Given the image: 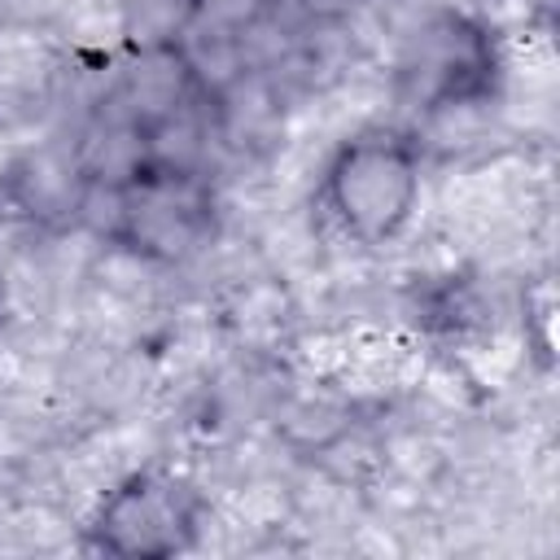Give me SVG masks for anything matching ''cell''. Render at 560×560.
<instances>
[{
  "mask_svg": "<svg viewBox=\"0 0 560 560\" xmlns=\"http://www.w3.org/2000/svg\"><path fill=\"white\" fill-rule=\"evenodd\" d=\"M324 201L359 245H385L416 214L420 153L394 131L354 136L324 171Z\"/></svg>",
  "mask_w": 560,
  "mask_h": 560,
  "instance_id": "6da1fadb",
  "label": "cell"
},
{
  "mask_svg": "<svg viewBox=\"0 0 560 560\" xmlns=\"http://www.w3.org/2000/svg\"><path fill=\"white\" fill-rule=\"evenodd\" d=\"M201 521V499L192 486L166 472H131L122 477L96 508L88 534L101 551L122 560H166L192 547Z\"/></svg>",
  "mask_w": 560,
  "mask_h": 560,
  "instance_id": "7a4b0ae2",
  "label": "cell"
},
{
  "mask_svg": "<svg viewBox=\"0 0 560 560\" xmlns=\"http://www.w3.org/2000/svg\"><path fill=\"white\" fill-rule=\"evenodd\" d=\"M210 228V192L197 171L140 166L127 179L122 245L149 258H179L197 249Z\"/></svg>",
  "mask_w": 560,
  "mask_h": 560,
  "instance_id": "3957f363",
  "label": "cell"
},
{
  "mask_svg": "<svg viewBox=\"0 0 560 560\" xmlns=\"http://www.w3.org/2000/svg\"><path fill=\"white\" fill-rule=\"evenodd\" d=\"M122 96H127V109H131V127H140V131L188 105L192 74L184 66L175 39H162V44H144L140 48L136 66L122 79Z\"/></svg>",
  "mask_w": 560,
  "mask_h": 560,
  "instance_id": "277c9868",
  "label": "cell"
},
{
  "mask_svg": "<svg viewBox=\"0 0 560 560\" xmlns=\"http://www.w3.org/2000/svg\"><path fill=\"white\" fill-rule=\"evenodd\" d=\"M271 9H276V0H184V22L188 26H201V31H219V35H236L241 39Z\"/></svg>",
  "mask_w": 560,
  "mask_h": 560,
  "instance_id": "5b68a950",
  "label": "cell"
}]
</instances>
